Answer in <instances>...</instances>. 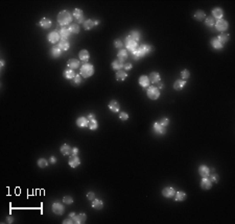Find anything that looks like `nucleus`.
I'll return each instance as SVG.
<instances>
[{
    "mask_svg": "<svg viewBox=\"0 0 235 224\" xmlns=\"http://www.w3.org/2000/svg\"><path fill=\"white\" fill-rule=\"evenodd\" d=\"M127 56H129V53H127V49H123V48H122V49H120V50L118 51V53H117L118 60L125 62V61L127 58Z\"/></svg>",
    "mask_w": 235,
    "mask_h": 224,
    "instance_id": "c756f323",
    "label": "nucleus"
},
{
    "mask_svg": "<svg viewBox=\"0 0 235 224\" xmlns=\"http://www.w3.org/2000/svg\"><path fill=\"white\" fill-rule=\"evenodd\" d=\"M149 78L151 84H158L161 81V76L158 72H151L149 75Z\"/></svg>",
    "mask_w": 235,
    "mask_h": 224,
    "instance_id": "4be33fe9",
    "label": "nucleus"
},
{
    "mask_svg": "<svg viewBox=\"0 0 235 224\" xmlns=\"http://www.w3.org/2000/svg\"><path fill=\"white\" fill-rule=\"evenodd\" d=\"M159 123L162 125V126H164V127H167L168 125H169V119L168 118H162V119H160V121H159Z\"/></svg>",
    "mask_w": 235,
    "mask_h": 224,
    "instance_id": "de8ad7c7",
    "label": "nucleus"
},
{
    "mask_svg": "<svg viewBox=\"0 0 235 224\" xmlns=\"http://www.w3.org/2000/svg\"><path fill=\"white\" fill-rule=\"evenodd\" d=\"M89 121L87 119V117H79L76 120V125L81 128H84V127H88Z\"/></svg>",
    "mask_w": 235,
    "mask_h": 224,
    "instance_id": "b1692460",
    "label": "nucleus"
},
{
    "mask_svg": "<svg viewBox=\"0 0 235 224\" xmlns=\"http://www.w3.org/2000/svg\"><path fill=\"white\" fill-rule=\"evenodd\" d=\"M58 47L60 48V49H61V50H62V51H67L68 49H69V48H70V44H69V42H68V41H63V40H61L60 42H59Z\"/></svg>",
    "mask_w": 235,
    "mask_h": 224,
    "instance_id": "f704fd0d",
    "label": "nucleus"
},
{
    "mask_svg": "<svg viewBox=\"0 0 235 224\" xmlns=\"http://www.w3.org/2000/svg\"><path fill=\"white\" fill-rule=\"evenodd\" d=\"M217 39H218V41L221 42L223 45H225L227 42L229 41V39H230V36H229L228 34H225V32H222L219 36L217 37Z\"/></svg>",
    "mask_w": 235,
    "mask_h": 224,
    "instance_id": "ea45409f",
    "label": "nucleus"
},
{
    "mask_svg": "<svg viewBox=\"0 0 235 224\" xmlns=\"http://www.w3.org/2000/svg\"><path fill=\"white\" fill-rule=\"evenodd\" d=\"M210 43H211V46L213 47V49H215V50H221L224 48V45L218 41L217 38H213Z\"/></svg>",
    "mask_w": 235,
    "mask_h": 224,
    "instance_id": "bb28decb",
    "label": "nucleus"
},
{
    "mask_svg": "<svg viewBox=\"0 0 235 224\" xmlns=\"http://www.w3.org/2000/svg\"><path fill=\"white\" fill-rule=\"evenodd\" d=\"M71 149H72V147H70L68 144H63L60 148V151L63 155H70V153H71Z\"/></svg>",
    "mask_w": 235,
    "mask_h": 224,
    "instance_id": "cd10ccee",
    "label": "nucleus"
},
{
    "mask_svg": "<svg viewBox=\"0 0 235 224\" xmlns=\"http://www.w3.org/2000/svg\"><path fill=\"white\" fill-rule=\"evenodd\" d=\"M71 223H74V221H73L70 217L66 218V219L63 221V224H71Z\"/></svg>",
    "mask_w": 235,
    "mask_h": 224,
    "instance_id": "6e6d98bb",
    "label": "nucleus"
},
{
    "mask_svg": "<svg viewBox=\"0 0 235 224\" xmlns=\"http://www.w3.org/2000/svg\"><path fill=\"white\" fill-rule=\"evenodd\" d=\"M153 46L151 45H147V44H142V45L138 46L136 50L133 51L132 54H133V58L135 61H139L141 57L145 56L147 54H149L151 51H153Z\"/></svg>",
    "mask_w": 235,
    "mask_h": 224,
    "instance_id": "f257e3e1",
    "label": "nucleus"
},
{
    "mask_svg": "<svg viewBox=\"0 0 235 224\" xmlns=\"http://www.w3.org/2000/svg\"><path fill=\"white\" fill-rule=\"evenodd\" d=\"M79 56L81 62H83L84 64L85 63H88V61L90 60V53H89V51L86 50V49H83V50L79 51Z\"/></svg>",
    "mask_w": 235,
    "mask_h": 224,
    "instance_id": "a211bd4d",
    "label": "nucleus"
},
{
    "mask_svg": "<svg viewBox=\"0 0 235 224\" xmlns=\"http://www.w3.org/2000/svg\"><path fill=\"white\" fill-rule=\"evenodd\" d=\"M48 164H49V163H48V161L45 160V158H39L38 160V166L40 168H42V169L47 167Z\"/></svg>",
    "mask_w": 235,
    "mask_h": 224,
    "instance_id": "a18cd8bd",
    "label": "nucleus"
},
{
    "mask_svg": "<svg viewBox=\"0 0 235 224\" xmlns=\"http://www.w3.org/2000/svg\"><path fill=\"white\" fill-rule=\"evenodd\" d=\"M13 220L14 219H13L12 216H8V217H6V223H13V222H14Z\"/></svg>",
    "mask_w": 235,
    "mask_h": 224,
    "instance_id": "bf43d9fd",
    "label": "nucleus"
},
{
    "mask_svg": "<svg viewBox=\"0 0 235 224\" xmlns=\"http://www.w3.org/2000/svg\"><path fill=\"white\" fill-rule=\"evenodd\" d=\"M4 64H5V62L3 60H1V62H0V67L1 68H3L4 67Z\"/></svg>",
    "mask_w": 235,
    "mask_h": 224,
    "instance_id": "680f3d73",
    "label": "nucleus"
},
{
    "mask_svg": "<svg viewBox=\"0 0 235 224\" xmlns=\"http://www.w3.org/2000/svg\"><path fill=\"white\" fill-rule=\"evenodd\" d=\"M185 86H186V80H184V79H179V80L175 81L173 89H175L176 91H181Z\"/></svg>",
    "mask_w": 235,
    "mask_h": 224,
    "instance_id": "a878e982",
    "label": "nucleus"
},
{
    "mask_svg": "<svg viewBox=\"0 0 235 224\" xmlns=\"http://www.w3.org/2000/svg\"><path fill=\"white\" fill-rule=\"evenodd\" d=\"M194 19L197 20V21H202V20L206 19V14H205L204 11L199 10L194 13Z\"/></svg>",
    "mask_w": 235,
    "mask_h": 224,
    "instance_id": "c9c22d12",
    "label": "nucleus"
},
{
    "mask_svg": "<svg viewBox=\"0 0 235 224\" xmlns=\"http://www.w3.org/2000/svg\"><path fill=\"white\" fill-rule=\"evenodd\" d=\"M67 66H68V69L76 70V69H79V68H81V63H79V61L76 60V58H70L67 63Z\"/></svg>",
    "mask_w": 235,
    "mask_h": 224,
    "instance_id": "ddd939ff",
    "label": "nucleus"
},
{
    "mask_svg": "<svg viewBox=\"0 0 235 224\" xmlns=\"http://www.w3.org/2000/svg\"><path fill=\"white\" fill-rule=\"evenodd\" d=\"M153 129H154V132L156 135H159V136H162V135H165L166 134V127L162 126L159 122H155L154 123V126H153Z\"/></svg>",
    "mask_w": 235,
    "mask_h": 224,
    "instance_id": "1a4fd4ad",
    "label": "nucleus"
},
{
    "mask_svg": "<svg viewBox=\"0 0 235 224\" xmlns=\"http://www.w3.org/2000/svg\"><path fill=\"white\" fill-rule=\"evenodd\" d=\"M209 179L211 182H214V184H217L218 180H219V176H218V174H216L215 172H212L211 174H209Z\"/></svg>",
    "mask_w": 235,
    "mask_h": 224,
    "instance_id": "c03bdc74",
    "label": "nucleus"
},
{
    "mask_svg": "<svg viewBox=\"0 0 235 224\" xmlns=\"http://www.w3.org/2000/svg\"><path fill=\"white\" fill-rule=\"evenodd\" d=\"M49 163H50V164H55V163H57V157L55 156H50V158H49Z\"/></svg>",
    "mask_w": 235,
    "mask_h": 224,
    "instance_id": "13d9d810",
    "label": "nucleus"
},
{
    "mask_svg": "<svg viewBox=\"0 0 235 224\" xmlns=\"http://www.w3.org/2000/svg\"><path fill=\"white\" fill-rule=\"evenodd\" d=\"M147 95L149 99H151V100H157L161 96V93H160V90H159L157 87L149 86V88L147 89Z\"/></svg>",
    "mask_w": 235,
    "mask_h": 224,
    "instance_id": "20e7f679",
    "label": "nucleus"
},
{
    "mask_svg": "<svg viewBox=\"0 0 235 224\" xmlns=\"http://www.w3.org/2000/svg\"><path fill=\"white\" fill-rule=\"evenodd\" d=\"M79 148H77V147H72L70 155H77V154H79Z\"/></svg>",
    "mask_w": 235,
    "mask_h": 224,
    "instance_id": "5fc2aeb1",
    "label": "nucleus"
},
{
    "mask_svg": "<svg viewBox=\"0 0 235 224\" xmlns=\"http://www.w3.org/2000/svg\"><path fill=\"white\" fill-rule=\"evenodd\" d=\"M139 85L142 87L143 89H147L149 87V84H151V81H149V78L147 75H141L139 77Z\"/></svg>",
    "mask_w": 235,
    "mask_h": 224,
    "instance_id": "f3484780",
    "label": "nucleus"
},
{
    "mask_svg": "<svg viewBox=\"0 0 235 224\" xmlns=\"http://www.w3.org/2000/svg\"><path fill=\"white\" fill-rule=\"evenodd\" d=\"M63 202L65 203V204H72L73 203V198L71 197V196H64V198H63Z\"/></svg>",
    "mask_w": 235,
    "mask_h": 224,
    "instance_id": "49530a36",
    "label": "nucleus"
},
{
    "mask_svg": "<svg viewBox=\"0 0 235 224\" xmlns=\"http://www.w3.org/2000/svg\"><path fill=\"white\" fill-rule=\"evenodd\" d=\"M70 35H71V34H70L69 29H68L67 27H62V28H60V38H61V40L68 41Z\"/></svg>",
    "mask_w": 235,
    "mask_h": 224,
    "instance_id": "aec40b11",
    "label": "nucleus"
},
{
    "mask_svg": "<svg viewBox=\"0 0 235 224\" xmlns=\"http://www.w3.org/2000/svg\"><path fill=\"white\" fill-rule=\"evenodd\" d=\"M60 34H59L58 31H51V32H49L47 36V40L49 43L51 44H55L58 43L59 41H60Z\"/></svg>",
    "mask_w": 235,
    "mask_h": 224,
    "instance_id": "9d476101",
    "label": "nucleus"
},
{
    "mask_svg": "<svg viewBox=\"0 0 235 224\" xmlns=\"http://www.w3.org/2000/svg\"><path fill=\"white\" fill-rule=\"evenodd\" d=\"M68 164H69V166L71 168H76L81 165V160H79V157L77 155H70L69 163Z\"/></svg>",
    "mask_w": 235,
    "mask_h": 224,
    "instance_id": "2eb2a0df",
    "label": "nucleus"
},
{
    "mask_svg": "<svg viewBox=\"0 0 235 224\" xmlns=\"http://www.w3.org/2000/svg\"><path fill=\"white\" fill-rule=\"evenodd\" d=\"M88 127H89V129H91V130H96V129L98 128V122L96 121V119L90 120L88 124Z\"/></svg>",
    "mask_w": 235,
    "mask_h": 224,
    "instance_id": "79ce46f5",
    "label": "nucleus"
},
{
    "mask_svg": "<svg viewBox=\"0 0 235 224\" xmlns=\"http://www.w3.org/2000/svg\"><path fill=\"white\" fill-rule=\"evenodd\" d=\"M133 68V65L131 64V63H125V66H123V69L125 70V71H130V70Z\"/></svg>",
    "mask_w": 235,
    "mask_h": 224,
    "instance_id": "603ef678",
    "label": "nucleus"
},
{
    "mask_svg": "<svg viewBox=\"0 0 235 224\" xmlns=\"http://www.w3.org/2000/svg\"><path fill=\"white\" fill-rule=\"evenodd\" d=\"M199 174L201 175V177H208L209 174H210V169L207 167L206 165H201L199 167Z\"/></svg>",
    "mask_w": 235,
    "mask_h": 224,
    "instance_id": "6ab92c4d",
    "label": "nucleus"
},
{
    "mask_svg": "<svg viewBox=\"0 0 235 224\" xmlns=\"http://www.w3.org/2000/svg\"><path fill=\"white\" fill-rule=\"evenodd\" d=\"M212 17L215 20L223 19V17H224L223 8H221V7H214L213 10H212Z\"/></svg>",
    "mask_w": 235,
    "mask_h": 224,
    "instance_id": "dca6fc26",
    "label": "nucleus"
},
{
    "mask_svg": "<svg viewBox=\"0 0 235 224\" xmlns=\"http://www.w3.org/2000/svg\"><path fill=\"white\" fill-rule=\"evenodd\" d=\"M215 21L216 20L214 19L212 16H208V17H206V19H205V25H206L207 27H212L215 25Z\"/></svg>",
    "mask_w": 235,
    "mask_h": 224,
    "instance_id": "a19ab883",
    "label": "nucleus"
},
{
    "mask_svg": "<svg viewBox=\"0 0 235 224\" xmlns=\"http://www.w3.org/2000/svg\"><path fill=\"white\" fill-rule=\"evenodd\" d=\"M212 187V182L210 181V179L208 177H204L201 181V188L203 190H210Z\"/></svg>",
    "mask_w": 235,
    "mask_h": 224,
    "instance_id": "5701e85b",
    "label": "nucleus"
},
{
    "mask_svg": "<svg viewBox=\"0 0 235 224\" xmlns=\"http://www.w3.org/2000/svg\"><path fill=\"white\" fill-rule=\"evenodd\" d=\"M158 84H159V86H158V87H157V88H158V89H159V90H160V89H163L164 85H163V84H162V82H161V81H160V82H158Z\"/></svg>",
    "mask_w": 235,
    "mask_h": 224,
    "instance_id": "052dcab7",
    "label": "nucleus"
},
{
    "mask_svg": "<svg viewBox=\"0 0 235 224\" xmlns=\"http://www.w3.org/2000/svg\"><path fill=\"white\" fill-rule=\"evenodd\" d=\"M186 197H187V195H186V193L185 192H183V191H179V192H177V193L175 194V200L176 201H184L185 199H186Z\"/></svg>",
    "mask_w": 235,
    "mask_h": 224,
    "instance_id": "72a5a7b5",
    "label": "nucleus"
},
{
    "mask_svg": "<svg viewBox=\"0 0 235 224\" xmlns=\"http://www.w3.org/2000/svg\"><path fill=\"white\" fill-rule=\"evenodd\" d=\"M87 198H88L89 200H94L95 199V194L93 193V192H89L88 194H87Z\"/></svg>",
    "mask_w": 235,
    "mask_h": 224,
    "instance_id": "864d4df0",
    "label": "nucleus"
},
{
    "mask_svg": "<svg viewBox=\"0 0 235 224\" xmlns=\"http://www.w3.org/2000/svg\"><path fill=\"white\" fill-rule=\"evenodd\" d=\"M129 36L131 37L133 40L136 41V42H139L140 39H141V34H140V31H138V30H131Z\"/></svg>",
    "mask_w": 235,
    "mask_h": 224,
    "instance_id": "4c0bfd02",
    "label": "nucleus"
},
{
    "mask_svg": "<svg viewBox=\"0 0 235 224\" xmlns=\"http://www.w3.org/2000/svg\"><path fill=\"white\" fill-rule=\"evenodd\" d=\"M125 47H127V49L129 51H131V52H133V51H135L138 48V42H136L135 40H133L132 38L130 36H127V38H125Z\"/></svg>",
    "mask_w": 235,
    "mask_h": 224,
    "instance_id": "423d86ee",
    "label": "nucleus"
},
{
    "mask_svg": "<svg viewBox=\"0 0 235 224\" xmlns=\"http://www.w3.org/2000/svg\"><path fill=\"white\" fill-rule=\"evenodd\" d=\"M72 20H73V17H72V14L69 11H61L58 14V22L63 27H65L66 25H70Z\"/></svg>",
    "mask_w": 235,
    "mask_h": 224,
    "instance_id": "f03ea898",
    "label": "nucleus"
},
{
    "mask_svg": "<svg viewBox=\"0 0 235 224\" xmlns=\"http://www.w3.org/2000/svg\"><path fill=\"white\" fill-rule=\"evenodd\" d=\"M99 23H101V21H99V20L88 19V20H86V21L84 22V27H85V29H86V30H90V29H92L93 27L97 26Z\"/></svg>",
    "mask_w": 235,
    "mask_h": 224,
    "instance_id": "9b49d317",
    "label": "nucleus"
},
{
    "mask_svg": "<svg viewBox=\"0 0 235 224\" xmlns=\"http://www.w3.org/2000/svg\"><path fill=\"white\" fill-rule=\"evenodd\" d=\"M176 194V190L173 187H165L162 190V195L165 198H173Z\"/></svg>",
    "mask_w": 235,
    "mask_h": 224,
    "instance_id": "f8f14e48",
    "label": "nucleus"
},
{
    "mask_svg": "<svg viewBox=\"0 0 235 224\" xmlns=\"http://www.w3.org/2000/svg\"><path fill=\"white\" fill-rule=\"evenodd\" d=\"M39 26H41L43 29H49L52 25V22H51L50 19H48V18H42L38 23Z\"/></svg>",
    "mask_w": 235,
    "mask_h": 224,
    "instance_id": "4468645a",
    "label": "nucleus"
},
{
    "mask_svg": "<svg viewBox=\"0 0 235 224\" xmlns=\"http://www.w3.org/2000/svg\"><path fill=\"white\" fill-rule=\"evenodd\" d=\"M63 76H64L66 79H70V80H72V79H73V77L75 76V72H74V70L66 69L64 72H63Z\"/></svg>",
    "mask_w": 235,
    "mask_h": 224,
    "instance_id": "c85d7f7f",
    "label": "nucleus"
},
{
    "mask_svg": "<svg viewBox=\"0 0 235 224\" xmlns=\"http://www.w3.org/2000/svg\"><path fill=\"white\" fill-rule=\"evenodd\" d=\"M181 76H182L183 79H188L190 77V72L188 71L187 69L183 70V71L181 72Z\"/></svg>",
    "mask_w": 235,
    "mask_h": 224,
    "instance_id": "09e8293b",
    "label": "nucleus"
},
{
    "mask_svg": "<svg viewBox=\"0 0 235 224\" xmlns=\"http://www.w3.org/2000/svg\"><path fill=\"white\" fill-rule=\"evenodd\" d=\"M72 17H73V19L77 22L79 25L82 23L84 24V22L86 21L84 17V13H83V11L81 10V8H75V10L73 11V13H72Z\"/></svg>",
    "mask_w": 235,
    "mask_h": 224,
    "instance_id": "0eeeda50",
    "label": "nucleus"
},
{
    "mask_svg": "<svg viewBox=\"0 0 235 224\" xmlns=\"http://www.w3.org/2000/svg\"><path fill=\"white\" fill-rule=\"evenodd\" d=\"M82 81H83L82 75L81 74H75V76L72 79V84L74 85V86H79V85L82 84Z\"/></svg>",
    "mask_w": 235,
    "mask_h": 224,
    "instance_id": "37998d69",
    "label": "nucleus"
},
{
    "mask_svg": "<svg viewBox=\"0 0 235 224\" xmlns=\"http://www.w3.org/2000/svg\"><path fill=\"white\" fill-rule=\"evenodd\" d=\"M127 77V73L125 71H119L116 72V80H119V81H123L125 78Z\"/></svg>",
    "mask_w": 235,
    "mask_h": 224,
    "instance_id": "58836bf2",
    "label": "nucleus"
},
{
    "mask_svg": "<svg viewBox=\"0 0 235 224\" xmlns=\"http://www.w3.org/2000/svg\"><path fill=\"white\" fill-rule=\"evenodd\" d=\"M119 119L121 120V121H127V120L129 119V114L125 112H121L119 114Z\"/></svg>",
    "mask_w": 235,
    "mask_h": 224,
    "instance_id": "3c124183",
    "label": "nucleus"
},
{
    "mask_svg": "<svg viewBox=\"0 0 235 224\" xmlns=\"http://www.w3.org/2000/svg\"><path fill=\"white\" fill-rule=\"evenodd\" d=\"M79 74L82 75L84 78H89L94 74V66L89 63H85L83 66L79 68Z\"/></svg>",
    "mask_w": 235,
    "mask_h": 224,
    "instance_id": "7ed1b4c3",
    "label": "nucleus"
},
{
    "mask_svg": "<svg viewBox=\"0 0 235 224\" xmlns=\"http://www.w3.org/2000/svg\"><path fill=\"white\" fill-rule=\"evenodd\" d=\"M68 29H69L70 34H79V31H81V28H79V25L77 23H71L69 25V27H68Z\"/></svg>",
    "mask_w": 235,
    "mask_h": 224,
    "instance_id": "473e14b6",
    "label": "nucleus"
},
{
    "mask_svg": "<svg viewBox=\"0 0 235 224\" xmlns=\"http://www.w3.org/2000/svg\"><path fill=\"white\" fill-rule=\"evenodd\" d=\"M108 106H109V110H110L112 113H118L120 110L119 103H118L116 100H111L110 102H109Z\"/></svg>",
    "mask_w": 235,
    "mask_h": 224,
    "instance_id": "412c9836",
    "label": "nucleus"
},
{
    "mask_svg": "<svg viewBox=\"0 0 235 224\" xmlns=\"http://www.w3.org/2000/svg\"><path fill=\"white\" fill-rule=\"evenodd\" d=\"M92 207L95 210H101L103 207V202L101 199H94L92 200Z\"/></svg>",
    "mask_w": 235,
    "mask_h": 224,
    "instance_id": "e433bc0d",
    "label": "nucleus"
},
{
    "mask_svg": "<svg viewBox=\"0 0 235 224\" xmlns=\"http://www.w3.org/2000/svg\"><path fill=\"white\" fill-rule=\"evenodd\" d=\"M215 29L218 31H221V32H225V31L228 30L229 28V23L227 20L225 19H219V20H216L215 21Z\"/></svg>",
    "mask_w": 235,
    "mask_h": 224,
    "instance_id": "39448f33",
    "label": "nucleus"
},
{
    "mask_svg": "<svg viewBox=\"0 0 235 224\" xmlns=\"http://www.w3.org/2000/svg\"><path fill=\"white\" fill-rule=\"evenodd\" d=\"M114 46H115V48H117V49H122L123 47V43L121 40H115L114 41Z\"/></svg>",
    "mask_w": 235,
    "mask_h": 224,
    "instance_id": "8fccbe9b",
    "label": "nucleus"
},
{
    "mask_svg": "<svg viewBox=\"0 0 235 224\" xmlns=\"http://www.w3.org/2000/svg\"><path fill=\"white\" fill-rule=\"evenodd\" d=\"M51 210H52V212L55 213V215L61 216V215L64 214L65 207H64V205L61 204L60 202H53L52 205H51Z\"/></svg>",
    "mask_w": 235,
    "mask_h": 224,
    "instance_id": "6e6552de",
    "label": "nucleus"
},
{
    "mask_svg": "<svg viewBox=\"0 0 235 224\" xmlns=\"http://www.w3.org/2000/svg\"><path fill=\"white\" fill-rule=\"evenodd\" d=\"M87 119H88V121H90V120H93L95 119V114H93V113H90V114L87 116Z\"/></svg>",
    "mask_w": 235,
    "mask_h": 224,
    "instance_id": "4d7b16f0",
    "label": "nucleus"
},
{
    "mask_svg": "<svg viewBox=\"0 0 235 224\" xmlns=\"http://www.w3.org/2000/svg\"><path fill=\"white\" fill-rule=\"evenodd\" d=\"M86 220H87V216L84 213H81V214L75 216V224H83L86 222Z\"/></svg>",
    "mask_w": 235,
    "mask_h": 224,
    "instance_id": "2f4dec72",
    "label": "nucleus"
},
{
    "mask_svg": "<svg viewBox=\"0 0 235 224\" xmlns=\"http://www.w3.org/2000/svg\"><path fill=\"white\" fill-rule=\"evenodd\" d=\"M123 66H125V62L118 60V58L112 62V68L114 70H116V71H119V70H121L123 68Z\"/></svg>",
    "mask_w": 235,
    "mask_h": 224,
    "instance_id": "393cba45",
    "label": "nucleus"
},
{
    "mask_svg": "<svg viewBox=\"0 0 235 224\" xmlns=\"http://www.w3.org/2000/svg\"><path fill=\"white\" fill-rule=\"evenodd\" d=\"M50 54H51V56L55 57V58H58V57H60L61 54H62V50H61L58 46H53L50 50Z\"/></svg>",
    "mask_w": 235,
    "mask_h": 224,
    "instance_id": "7c9ffc66",
    "label": "nucleus"
}]
</instances>
